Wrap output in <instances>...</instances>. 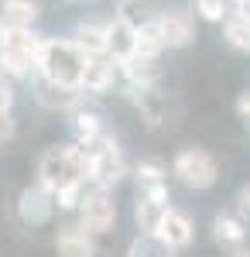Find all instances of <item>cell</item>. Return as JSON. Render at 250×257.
<instances>
[{"label": "cell", "instance_id": "obj_1", "mask_svg": "<svg viewBox=\"0 0 250 257\" xmlns=\"http://www.w3.org/2000/svg\"><path fill=\"white\" fill-rule=\"evenodd\" d=\"M86 178H89V158L79 144L48 148L38 161V185H45L52 196L69 185H82Z\"/></svg>", "mask_w": 250, "mask_h": 257}, {"label": "cell", "instance_id": "obj_2", "mask_svg": "<svg viewBox=\"0 0 250 257\" xmlns=\"http://www.w3.org/2000/svg\"><path fill=\"white\" fill-rule=\"evenodd\" d=\"M86 55L79 52L76 41H58L45 38L38 55V72L48 79V86L58 89H79L82 86V72H86Z\"/></svg>", "mask_w": 250, "mask_h": 257}, {"label": "cell", "instance_id": "obj_3", "mask_svg": "<svg viewBox=\"0 0 250 257\" xmlns=\"http://www.w3.org/2000/svg\"><path fill=\"white\" fill-rule=\"evenodd\" d=\"M45 38L31 35V28H0V69L14 79H24L38 69V55Z\"/></svg>", "mask_w": 250, "mask_h": 257}, {"label": "cell", "instance_id": "obj_4", "mask_svg": "<svg viewBox=\"0 0 250 257\" xmlns=\"http://www.w3.org/2000/svg\"><path fill=\"white\" fill-rule=\"evenodd\" d=\"M82 151L89 158V178L96 182L99 189H110V185H116L123 178L127 165H123V155H120V148H116V141L110 134H103L99 141L86 144Z\"/></svg>", "mask_w": 250, "mask_h": 257}, {"label": "cell", "instance_id": "obj_5", "mask_svg": "<svg viewBox=\"0 0 250 257\" xmlns=\"http://www.w3.org/2000/svg\"><path fill=\"white\" fill-rule=\"evenodd\" d=\"M175 175L182 178L189 189H209L212 182H216V161L206 151L189 148V151H182L175 158Z\"/></svg>", "mask_w": 250, "mask_h": 257}, {"label": "cell", "instance_id": "obj_6", "mask_svg": "<svg viewBox=\"0 0 250 257\" xmlns=\"http://www.w3.org/2000/svg\"><path fill=\"white\" fill-rule=\"evenodd\" d=\"M116 223V202L106 196V189H99L93 196L82 199L79 206V226L89 233H110Z\"/></svg>", "mask_w": 250, "mask_h": 257}, {"label": "cell", "instance_id": "obj_7", "mask_svg": "<svg viewBox=\"0 0 250 257\" xmlns=\"http://www.w3.org/2000/svg\"><path fill=\"white\" fill-rule=\"evenodd\" d=\"M192 237H195L192 219L185 216L182 209H168L161 216V223H158V230H154V240L161 247H168V250H185L192 243Z\"/></svg>", "mask_w": 250, "mask_h": 257}, {"label": "cell", "instance_id": "obj_8", "mask_svg": "<svg viewBox=\"0 0 250 257\" xmlns=\"http://www.w3.org/2000/svg\"><path fill=\"white\" fill-rule=\"evenodd\" d=\"M18 213L24 223H31V226H45L52 213H55V196L45 189V185H35V189H24L18 199Z\"/></svg>", "mask_w": 250, "mask_h": 257}, {"label": "cell", "instance_id": "obj_9", "mask_svg": "<svg viewBox=\"0 0 250 257\" xmlns=\"http://www.w3.org/2000/svg\"><path fill=\"white\" fill-rule=\"evenodd\" d=\"M158 24H161V35H165V45H168V48H185V45H192L195 21H192L189 11H165V14H158Z\"/></svg>", "mask_w": 250, "mask_h": 257}, {"label": "cell", "instance_id": "obj_10", "mask_svg": "<svg viewBox=\"0 0 250 257\" xmlns=\"http://www.w3.org/2000/svg\"><path fill=\"white\" fill-rule=\"evenodd\" d=\"M116 59L113 55H99V59H89L86 62V72H82V93H106L116 79Z\"/></svg>", "mask_w": 250, "mask_h": 257}, {"label": "cell", "instance_id": "obj_11", "mask_svg": "<svg viewBox=\"0 0 250 257\" xmlns=\"http://www.w3.org/2000/svg\"><path fill=\"white\" fill-rule=\"evenodd\" d=\"M106 35H110V55H113L116 62L127 59V55H134V48H137V24H131L123 14H116V18L106 24Z\"/></svg>", "mask_w": 250, "mask_h": 257}, {"label": "cell", "instance_id": "obj_12", "mask_svg": "<svg viewBox=\"0 0 250 257\" xmlns=\"http://www.w3.org/2000/svg\"><path fill=\"white\" fill-rule=\"evenodd\" d=\"M58 257H96V243H93V233L82 230V226H65L55 240Z\"/></svg>", "mask_w": 250, "mask_h": 257}, {"label": "cell", "instance_id": "obj_13", "mask_svg": "<svg viewBox=\"0 0 250 257\" xmlns=\"http://www.w3.org/2000/svg\"><path fill=\"white\" fill-rule=\"evenodd\" d=\"M72 41L79 45V52H82L86 59L110 55V35H106V28H99V24H79Z\"/></svg>", "mask_w": 250, "mask_h": 257}, {"label": "cell", "instance_id": "obj_14", "mask_svg": "<svg viewBox=\"0 0 250 257\" xmlns=\"http://www.w3.org/2000/svg\"><path fill=\"white\" fill-rule=\"evenodd\" d=\"M131 99L137 103V110L144 113V120L151 127H158L165 120V99H161V93L154 86H131Z\"/></svg>", "mask_w": 250, "mask_h": 257}, {"label": "cell", "instance_id": "obj_15", "mask_svg": "<svg viewBox=\"0 0 250 257\" xmlns=\"http://www.w3.org/2000/svg\"><path fill=\"white\" fill-rule=\"evenodd\" d=\"M38 18L35 0H4L0 7V28H31Z\"/></svg>", "mask_w": 250, "mask_h": 257}, {"label": "cell", "instance_id": "obj_16", "mask_svg": "<svg viewBox=\"0 0 250 257\" xmlns=\"http://www.w3.org/2000/svg\"><path fill=\"white\" fill-rule=\"evenodd\" d=\"M168 45H165V35H161V24H158V18L144 21L141 28H137V48L134 55H141V59H158L161 52H165Z\"/></svg>", "mask_w": 250, "mask_h": 257}, {"label": "cell", "instance_id": "obj_17", "mask_svg": "<svg viewBox=\"0 0 250 257\" xmlns=\"http://www.w3.org/2000/svg\"><path fill=\"white\" fill-rule=\"evenodd\" d=\"M165 213H168V206H165V202H154V199H148L144 192H141L134 216H137V226H141L144 233H151V237H154V230H158V223H161Z\"/></svg>", "mask_w": 250, "mask_h": 257}, {"label": "cell", "instance_id": "obj_18", "mask_svg": "<svg viewBox=\"0 0 250 257\" xmlns=\"http://www.w3.org/2000/svg\"><path fill=\"white\" fill-rule=\"evenodd\" d=\"M72 134H76V144L79 148H86V144H93V141H99L106 131H103V120L96 117V113H76L72 117Z\"/></svg>", "mask_w": 250, "mask_h": 257}, {"label": "cell", "instance_id": "obj_19", "mask_svg": "<svg viewBox=\"0 0 250 257\" xmlns=\"http://www.w3.org/2000/svg\"><path fill=\"white\" fill-rule=\"evenodd\" d=\"M223 35H226V41H230V48H236V52H250V18H236V14H230Z\"/></svg>", "mask_w": 250, "mask_h": 257}, {"label": "cell", "instance_id": "obj_20", "mask_svg": "<svg viewBox=\"0 0 250 257\" xmlns=\"http://www.w3.org/2000/svg\"><path fill=\"white\" fill-rule=\"evenodd\" d=\"M14 138V93L7 82H0V144Z\"/></svg>", "mask_w": 250, "mask_h": 257}, {"label": "cell", "instance_id": "obj_21", "mask_svg": "<svg viewBox=\"0 0 250 257\" xmlns=\"http://www.w3.org/2000/svg\"><path fill=\"white\" fill-rule=\"evenodd\" d=\"M212 230H216V240H219V243H240V240L247 237L243 223H240L236 216H226V213H219V216H216Z\"/></svg>", "mask_w": 250, "mask_h": 257}, {"label": "cell", "instance_id": "obj_22", "mask_svg": "<svg viewBox=\"0 0 250 257\" xmlns=\"http://www.w3.org/2000/svg\"><path fill=\"white\" fill-rule=\"evenodd\" d=\"M137 182H141V189L158 185V182H165V168H161L158 161H141V165H137Z\"/></svg>", "mask_w": 250, "mask_h": 257}, {"label": "cell", "instance_id": "obj_23", "mask_svg": "<svg viewBox=\"0 0 250 257\" xmlns=\"http://www.w3.org/2000/svg\"><path fill=\"white\" fill-rule=\"evenodd\" d=\"M195 11H199V18H206V21H223L230 14L226 0H195Z\"/></svg>", "mask_w": 250, "mask_h": 257}, {"label": "cell", "instance_id": "obj_24", "mask_svg": "<svg viewBox=\"0 0 250 257\" xmlns=\"http://www.w3.org/2000/svg\"><path fill=\"white\" fill-rule=\"evenodd\" d=\"M82 185H69V189H62V192H55V206L58 209H79L82 206Z\"/></svg>", "mask_w": 250, "mask_h": 257}, {"label": "cell", "instance_id": "obj_25", "mask_svg": "<svg viewBox=\"0 0 250 257\" xmlns=\"http://www.w3.org/2000/svg\"><path fill=\"white\" fill-rule=\"evenodd\" d=\"M148 199H154V202H165L168 206V189H165V182H158V185H148V189H141Z\"/></svg>", "mask_w": 250, "mask_h": 257}, {"label": "cell", "instance_id": "obj_26", "mask_svg": "<svg viewBox=\"0 0 250 257\" xmlns=\"http://www.w3.org/2000/svg\"><path fill=\"white\" fill-rule=\"evenodd\" d=\"M226 7L236 18H250V0H226Z\"/></svg>", "mask_w": 250, "mask_h": 257}, {"label": "cell", "instance_id": "obj_27", "mask_svg": "<svg viewBox=\"0 0 250 257\" xmlns=\"http://www.w3.org/2000/svg\"><path fill=\"white\" fill-rule=\"evenodd\" d=\"M236 113H240V117L250 123V89H247V93H243L240 99H236Z\"/></svg>", "mask_w": 250, "mask_h": 257}, {"label": "cell", "instance_id": "obj_28", "mask_svg": "<svg viewBox=\"0 0 250 257\" xmlns=\"http://www.w3.org/2000/svg\"><path fill=\"white\" fill-rule=\"evenodd\" d=\"M243 206H247V209H250V189H247V192H243Z\"/></svg>", "mask_w": 250, "mask_h": 257}, {"label": "cell", "instance_id": "obj_29", "mask_svg": "<svg viewBox=\"0 0 250 257\" xmlns=\"http://www.w3.org/2000/svg\"><path fill=\"white\" fill-rule=\"evenodd\" d=\"M233 257H250V254H233Z\"/></svg>", "mask_w": 250, "mask_h": 257}, {"label": "cell", "instance_id": "obj_30", "mask_svg": "<svg viewBox=\"0 0 250 257\" xmlns=\"http://www.w3.org/2000/svg\"><path fill=\"white\" fill-rule=\"evenodd\" d=\"M116 4H131V0H116Z\"/></svg>", "mask_w": 250, "mask_h": 257}, {"label": "cell", "instance_id": "obj_31", "mask_svg": "<svg viewBox=\"0 0 250 257\" xmlns=\"http://www.w3.org/2000/svg\"><path fill=\"white\" fill-rule=\"evenodd\" d=\"M79 4H86V0H79Z\"/></svg>", "mask_w": 250, "mask_h": 257}]
</instances>
